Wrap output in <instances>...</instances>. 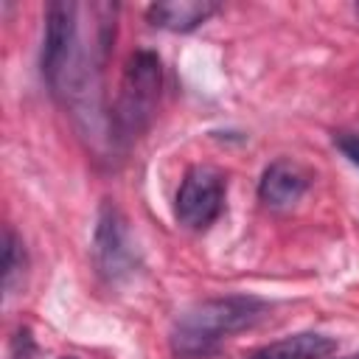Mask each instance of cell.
Instances as JSON below:
<instances>
[{"mask_svg": "<svg viewBox=\"0 0 359 359\" xmlns=\"http://www.w3.org/2000/svg\"><path fill=\"white\" fill-rule=\"evenodd\" d=\"M266 303L252 294L210 297L182 311L171 328V353L177 359H208L219 351L222 339L252 328L266 317Z\"/></svg>", "mask_w": 359, "mask_h": 359, "instance_id": "6da1fadb", "label": "cell"}, {"mask_svg": "<svg viewBox=\"0 0 359 359\" xmlns=\"http://www.w3.org/2000/svg\"><path fill=\"white\" fill-rule=\"evenodd\" d=\"M163 84V65L154 50H135L126 62L118 95V126L123 135H137L151 121L157 95Z\"/></svg>", "mask_w": 359, "mask_h": 359, "instance_id": "7a4b0ae2", "label": "cell"}, {"mask_svg": "<svg viewBox=\"0 0 359 359\" xmlns=\"http://www.w3.org/2000/svg\"><path fill=\"white\" fill-rule=\"evenodd\" d=\"M224 208V177L210 165H194L177 191L174 213L188 230L210 227Z\"/></svg>", "mask_w": 359, "mask_h": 359, "instance_id": "3957f363", "label": "cell"}, {"mask_svg": "<svg viewBox=\"0 0 359 359\" xmlns=\"http://www.w3.org/2000/svg\"><path fill=\"white\" fill-rule=\"evenodd\" d=\"M79 6L67 0H56L45 11V36H42V76L50 87H59L62 73L70 65L73 48H76V28H79Z\"/></svg>", "mask_w": 359, "mask_h": 359, "instance_id": "277c9868", "label": "cell"}, {"mask_svg": "<svg viewBox=\"0 0 359 359\" xmlns=\"http://www.w3.org/2000/svg\"><path fill=\"white\" fill-rule=\"evenodd\" d=\"M93 255H95L98 272L104 278H109V280L123 278L135 264V252H132V244H129L126 222H123L121 210L112 202L101 205L95 236H93Z\"/></svg>", "mask_w": 359, "mask_h": 359, "instance_id": "5b68a950", "label": "cell"}, {"mask_svg": "<svg viewBox=\"0 0 359 359\" xmlns=\"http://www.w3.org/2000/svg\"><path fill=\"white\" fill-rule=\"evenodd\" d=\"M309 188V174L294 160H275L264 168L258 182V196L269 208H289L294 205Z\"/></svg>", "mask_w": 359, "mask_h": 359, "instance_id": "8992f818", "label": "cell"}, {"mask_svg": "<svg viewBox=\"0 0 359 359\" xmlns=\"http://www.w3.org/2000/svg\"><path fill=\"white\" fill-rule=\"evenodd\" d=\"M216 11H219V6L210 3V0H163V3L149 6L146 20L154 28H165V31H174V34H188V31L199 28L202 22H208Z\"/></svg>", "mask_w": 359, "mask_h": 359, "instance_id": "52a82bcc", "label": "cell"}, {"mask_svg": "<svg viewBox=\"0 0 359 359\" xmlns=\"http://www.w3.org/2000/svg\"><path fill=\"white\" fill-rule=\"evenodd\" d=\"M337 351V342L317 331H300L258 348L247 359H328Z\"/></svg>", "mask_w": 359, "mask_h": 359, "instance_id": "ba28073f", "label": "cell"}, {"mask_svg": "<svg viewBox=\"0 0 359 359\" xmlns=\"http://www.w3.org/2000/svg\"><path fill=\"white\" fill-rule=\"evenodd\" d=\"M22 269H25L22 244H20V238L14 236V230H6V244H3V283H6L8 292L14 289V280H17V275H20Z\"/></svg>", "mask_w": 359, "mask_h": 359, "instance_id": "9c48e42d", "label": "cell"}, {"mask_svg": "<svg viewBox=\"0 0 359 359\" xmlns=\"http://www.w3.org/2000/svg\"><path fill=\"white\" fill-rule=\"evenodd\" d=\"M36 356V342L31 337L28 328H17L14 337H11V351H8V359H34Z\"/></svg>", "mask_w": 359, "mask_h": 359, "instance_id": "30bf717a", "label": "cell"}, {"mask_svg": "<svg viewBox=\"0 0 359 359\" xmlns=\"http://www.w3.org/2000/svg\"><path fill=\"white\" fill-rule=\"evenodd\" d=\"M339 149L345 151V157H348L351 163L359 165V135H345V137H339Z\"/></svg>", "mask_w": 359, "mask_h": 359, "instance_id": "8fae6325", "label": "cell"}, {"mask_svg": "<svg viewBox=\"0 0 359 359\" xmlns=\"http://www.w3.org/2000/svg\"><path fill=\"white\" fill-rule=\"evenodd\" d=\"M342 359H359V353H348V356H342Z\"/></svg>", "mask_w": 359, "mask_h": 359, "instance_id": "7c38bea8", "label": "cell"}, {"mask_svg": "<svg viewBox=\"0 0 359 359\" xmlns=\"http://www.w3.org/2000/svg\"><path fill=\"white\" fill-rule=\"evenodd\" d=\"M62 359H76V356H62Z\"/></svg>", "mask_w": 359, "mask_h": 359, "instance_id": "4fadbf2b", "label": "cell"}]
</instances>
